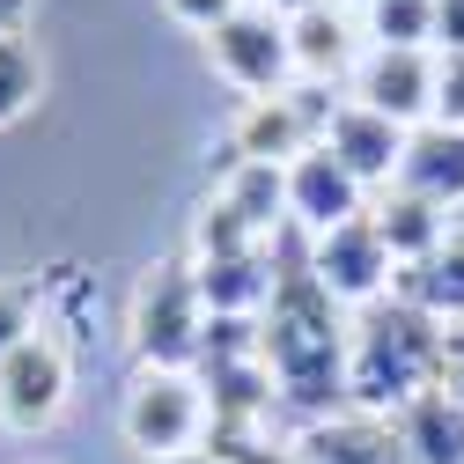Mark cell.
I'll return each instance as SVG.
<instances>
[{
    "label": "cell",
    "mask_w": 464,
    "mask_h": 464,
    "mask_svg": "<svg viewBox=\"0 0 464 464\" xmlns=\"http://www.w3.org/2000/svg\"><path fill=\"white\" fill-rule=\"evenodd\" d=\"M391 295H405L413 310H428L435 324H457L464 317V221H450V237H442L435 258H420V266L398 273Z\"/></svg>",
    "instance_id": "16"
},
{
    "label": "cell",
    "mask_w": 464,
    "mask_h": 464,
    "mask_svg": "<svg viewBox=\"0 0 464 464\" xmlns=\"http://www.w3.org/2000/svg\"><path fill=\"white\" fill-rule=\"evenodd\" d=\"M435 52H464V0H435Z\"/></svg>",
    "instance_id": "25"
},
{
    "label": "cell",
    "mask_w": 464,
    "mask_h": 464,
    "mask_svg": "<svg viewBox=\"0 0 464 464\" xmlns=\"http://www.w3.org/2000/svg\"><path fill=\"white\" fill-rule=\"evenodd\" d=\"M162 464H228V457H214V450L199 442V450H185V457H162Z\"/></svg>",
    "instance_id": "27"
},
{
    "label": "cell",
    "mask_w": 464,
    "mask_h": 464,
    "mask_svg": "<svg viewBox=\"0 0 464 464\" xmlns=\"http://www.w3.org/2000/svg\"><path fill=\"white\" fill-rule=\"evenodd\" d=\"M37 96H44V67H37L30 37H23V30L0 37V126H15Z\"/></svg>",
    "instance_id": "19"
},
{
    "label": "cell",
    "mask_w": 464,
    "mask_h": 464,
    "mask_svg": "<svg viewBox=\"0 0 464 464\" xmlns=\"http://www.w3.org/2000/svg\"><path fill=\"white\" fill-rule=\"evenodd\" d=\"M258 8H273V15H303V8H317V0H258Z\"/></svg>",
    "instance_id": "28"
},
{
    "label": "cell",
    "mask_w": 464,
    "mask_h": 464,
    "mask_svg": "<svg viewBox=\"0 0 464 464\" xmlns=\"http://www.w3.org/2000/svg\"><path fill=\"white\" fill-rule=\"evenodd\" d=\"M398 428V450H405V464H464V405L435 383V391H420L405 413L391 420Z\"/></svg>",
    "instance_id": "14"
},
{
    "label": "cell",
    "mask_w": 464,
    "mask_h": 464,
    "mask_svg": "<svg viewBox=\"0 0 464 464\" xmlns=\"http://www.w3.org/2000/svg\"><path fill=\"white\" fill-rule=\"evenodd\" d=\"M162 8H169V23H185V30H199V37H207V30H221L228 15L244 8V0H162Z\"/></svg>",
    "instance_id": "23"
},
{
    "label": "cell",
    "mask_w": 464,
    "mask_h": 464,
    "mask_svg": "<svg viewBox=\"0 0 464 464\" xmlns=\"http://www.w3.org/2000/svg\"><path fill=\"white\" fill-rule=\"evenodd\" d=\"M398 185L405 192H420L435 207H464V133L428 119L405 133V162H398Z\"/></svg>",
    "instance_id": "12"
},
{
    "label": "cell",
    "mask_w": 464,
    "mask_h": 464,
    "mask_svg": "<svg viewBox=\"0 0 464 464\" xmlns=\"http://www.w3.org/2000/svg\"><path fill=\"white\" fill-rule=\"evenodd\" d=\"M37 332V287H8L0 280V362Z\"/></svg>",
    "instance_id": "21"
},
{
    "label": "cell",
    "mask_w": 464,
    "mask_h": 464,
    "mask_svg": "<svg viewBox=\"0 0 464 464\" xmlns=\"http://www.w3.org/2000/svg\"><path fill=\"white\" fill-rule=\"evenodd\" d=\"M369 214H376V228H383V244H391L398 273L420 266V258H435L442 237H450V207H435V199H420V192H405V185H383V207H369Z\"/></svg>",
    "instance_id": "15"
},
{
    "label": "cell",
    "mask_w": 464,
    "mask_h": 464,
    "mask_svg": "<svg viewBox=\"0 0 464 464\" xmlns=\"http://www.w3.org/2000/svg\"><path fill=\"white\" fill-rule=\"evenodd\" d=\"M214 199L237 214L244 228L273 237V228H287V169L280 162H228V178H221Z\"/></svg>",
    "instance_id": "17"
},
{
    "label": "cell",
    "mask_w": 464,
    "mask_h": 464,
    "mask_svg": "<svg viewBox=\"0 0 464 464\" xmlns=\"http://www.w3.org/2000/svg\"><path fill=\"white\" fill-rule=\"evenodd\" d=\"M442 376V324L405 295H383L346 324V413L398 420Z\"/></svg>",
    "instance_id": "2"
},
{
    "label": "cell",
    "mask_w": 464,
    "mask_h": 464,
    "mask_svg": "<svg viewBox=\"0 0 464 464\" xmlns=\"http://www.w3.org/2000/svg\"><path fill=\"white\" fill-rule=\"evenodd\" d=\"M457 405H464V317L457 324H442V376H435Z\"/></svg>",
    "instance_id": "24"
},
{
    "label": "cell",
    "mask_w": 464,
    "mask_h": 464,
    "mask_svg": "<svg viewBox=\"0 0 464 464\" xmlns=\"http://www.w3.org/2000/svg\"><path fill=\"white\" fill-rule=\"evenodd\" d=\"M362 23L383 52H435V0H376Z\"/></svg>",
    "instance_id": "18"
},
{
    "label": "cell",
    "mask_w": 464,
    "mask_h": 464,
    "mask_svg": "<svg viewBox=\"0 0 464 464\" xmlns=\"http://www.w3.org/2000/svg\"><path fill=\"white\" fill-rule=\"evenodd\" d=\"M310 273L324 280V295L339 310H369V303H383L398 287V258L383 244L376 214H354V221L324 228V237H310Z\"/></svg>",
    "instance_id": "6"
},
{
    "label": "cell",
    "mask_w": 464,
    "mask_h": 464,
    "mask_svg": "<svg viewBox=\"0 0 464 464\" xmlns=\"http://www.w3.org/2000/svg\"><path fill=\"white\" fill-rule=\"evenodd\" d=\"M287 44H295V82H332V74H354L362 52H354V23H346L339 0H317V8L287 15Z\"/></svg>",
    "instance_id": "13"
},
{
    "label": "cell",
    "mask_w": 464,
    "mask_h": 464,
    "mask_svg": "<svg viewBox=\"0 0 464 464\" xmlns=\"http://www.w3.org/2000/svg\"><path fill=\"white\" fill-rule=\"evenodd\" d=\"M207 60L228 89H244L251 103L258 96H287L295 89V44H287V15L244 0L221 30H207Z\"/></svg>",
    "instance_id": "5"
},
{
    "label": "cell",
    "mask_w": 464,
    "mask_h": 464,
    "mask_svg": "<svg viewBox=\"0 0 464 464\" xmlns=\"http://www.w3.org/2000/svg\"><path fill=\"white\" fill-rule=\"evenodd\" d=\"M258 362L273 369L287 420H332L346 413V317L310 273V251H287L273 303L258 310Z\"/></svg>",
    "instance_id": "1"
},
{
    "label": "cell",
    "mask_w": 464,
    "mask_h": 464,
    "mask_svg": "<svg viewBox=\"0 0 464 464\" xmlns=\"http://www.w3.org/2000/svg\"><path fill=\"white\" fill-rule=\"evenodd\" d=\"M251 244H273V237L244 228L221 199H207V207H199V221H192V266H207V258H237V251H251Z\"/></svg>",
    "instance_id": "20"
},
{
    "label": "cell",
    "mask_w": 464,
    "mask_h": 464,
    "mask_svg": "<svg viewBox=\"0 0 464 464\" xmlns=\"http://www.w3.org/2000/svg\"><path fill=\"white\" fill-rule=\"evenodd\" d=\"M23 15H30V0H0V37H15Z\"/></svg>",
    "instance_id": "26"
},
{
    "label": "cell",
    "mask_w": 464,
    "mask_h": 464,
    "mask_svg": "<svg viewBox=\"0 0 464 464\" xmlns=\"http://www.w3.org/2000/svg\"><path fill=\"white\" fill-rule=\"evenodd\" d=\"M339 8H346V15H369V8H376V0H339Z\"/></svg>",
    "instance_id": "29"
},
{
    "label": "cell",
    "mask_w": 464,
    "mask_h": 464,
    "mask_svg": "<svg viewBox=\"0 0 464 464\" xmlns=\"http://www.w3.org/2000/svg\"><path fill=\"white\" fill-rule=\"evenodd\" d=\"M354 214H369V207H362V178H354V169H346L324 140L287 162V228L324 237V228L354 221Z\"/></svg>",
    "instance_id": "9"
},
{
    "label": "cell",
    "mask_w": 464,
    "mask_h": 464,
    "mask_svg": "<svg viewBox=\"0 0 464 464\" xmlns=\"http://www.w3.org/2000/svg\"><path fill=\"white\" fill-rule=\"evenodd\" d=\"M435 74H442L435 52H383V44H369L362 67H354V103L383 111L391 126L413 133V126L435 119Z\"/></svg>",
    "instance_id": "8"
},
{
    "label": "cell",
    "mask_w": 464,
    "mask_h": 464,
    "mask_svg": "<svg viewBox=\"0 0 464 464\" xmlns=\"http://www.w3.org/2000/svg\"><path fill=\"white\" fill-rule=\"evenodd\" d=\"M324 148L362 178V192L369 185H398V162H405V126H391L383 111H369V103H354L346 96L339 111H332V126H324Z\"/></svg>",
    "instance_id": "10"
},
{
    "label": "cell",
    "mask_w": 464,
    "mask_h": 464,
    "mask_svg": "<svg viewBox=\"0 0 464 464\" xmlns=\"http://www.w3.org/2000/svg\"><path fill=\"white\" fill-rule=\"evenodd\" d=\"M435 119L464 133V52H450L442 74H435Z\"/></svg>",
    "instance_id": "22"
},
{
    "label": "cell",
    "mask_w": 464,
    "mask_h": 464,
    "mask_svg": "<svg viewBox=\"0 0 464 464\" xmlns=\"http://www.w3.org/2000/svg\"><path fill=\"white\" fill-rule=\"evenodd\" d=\"M295 464H405L398 428L369 420V413H332V420H303L295 442H287Z\"/></svg>",
    "instance_id": "11"
},
{
    "label": "cell",
    "mask_w": 464,
    "mask_h": 464,
    "mask_svg": "<svg viewBox=\"0 0 464 464\" xmlns=\"http://www.w3.org/2000/svg\"><path fill=\"white\" fill-rule=\"evenodd\" d=\"M67 391H74V362H67V339H52L44 324L0 362V428L8 435H37L67 413Z\"/></svg>",
    "instance_id": "7"
},
{
    "label": "cell",
    "mask_w": 464,
    "mask_h": 464,
    "mask_svg": "<svg viewBox=\"0 0 464 464\" xmlns=\"http://www.w3.org/2000/svg\"><path fill=\"white\" fill-rule=\"evenodd\" d=\"M126 346H133L140 369H199L207 295H199V280H192V258H155V266L133 280Z\"/></svg>",
    "instance_id": "3"
},
{
    "label": "cell",
    "mask_w": 464,
    "mask_h": 464,
    "mask_svg": "<svg viewBox=\"0 0 464 464\" xmlns=\"http://www.w3.org/2000/svg\"><path fill=\"white\" fill-rule=\"evenodd\" d=\"M119 435L133 457L162 464L207 442V391L192 369H133L126 398H119Z\"/></svg>",
    "instance_id": "4"
}]
</instances>
